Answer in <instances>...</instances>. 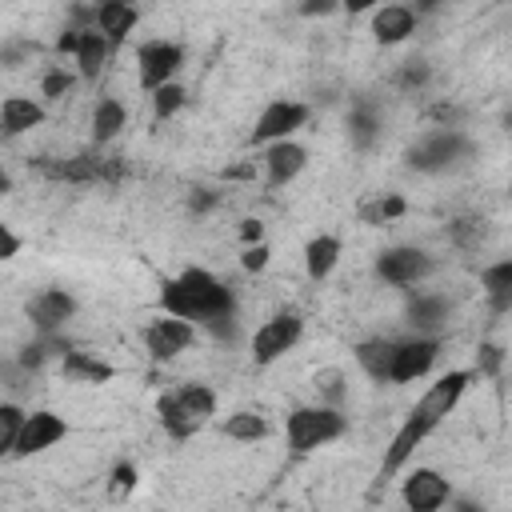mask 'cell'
Segmentation results:
<instances>
[{"label": "cell", "mask_w": 512, "mask_h": 512, "mask_svg": "<svg viewBox=\"0 0 512 512\" xmlns=\"http://www.w3.org/2000/svg\"><path fill=\"white\" fill-rule=\"evenodd\" d=\"M300 332H304V320H300L296 312H276L272 320H264V324L256 328V336H252V360H256V364L280 360L284 352L296 348Z\"/></svg>", "instance_id": "obj_4"}, {"label": "cell", "mask_w": 512, "mask_h": 512, "mask_svg": "<svg viewBox=\"0 0 512 512\" xmlns=\"http://www.w3.org/2000/svg\"><path fill=\"white\" fill-rule=\"evenodd\" d=\"M44 176L52 180H68V184H92L104 176V160L100 156H68V160H48L40 164Z\"/></svg>", "instance_id": "obj_20"}, {"label": "cell", "mask_w": 512, "mask_h": 512, "mask_svg": "<svg viewBox=\"0 0 512 512\" xmlns=\"http://www.w3.org/2000/svg\"><path fill=\"white\" fill-rule=\"evenodd\" d=\"M44 120V108L28 96H8L0 104V132L4 136H20V132H32L36 124Z\"/></svg>", "instance_id": "obj_19"}, {"label": "cell", "mask_w": 512, "mask_h": 512, "mask_svg": "<svg viewBox=\"0 0 512 512\" xmlns=\"http://www.w3.org/2000/svg\"><path fill=\"white\" fill-rule=\"evenodd\" d=\"M484 292L492 300V312L512 308V260H500V264L484 268Z\"/></svg>", "instance_id": "obj_25"}, {"label": "cell", "mask_w": 512, "mask_h": 512, "mask_svg": "<svg viewBox=\"0 0 512 512\" xmlns=\"http://www.w3.org/2000/svg\"><path fill=\"white\" fill-rule=\"evenodd\" d=\"M340 384H344V380H340V372H332V368L316 376V392H324V396H332V400H340V396H344V388H340Z\"/></svg>", "instance_id": "obj_37"}, {"label": "cell", "mask_w": 512, "mask_h": 512, "mask_svg": "<svg viewBox=\"0 0 512 512\" xmlns=\"http://www.w3.org/2000/svg\"><path fill=\"white\" fill-rule=\"evenodd\" d=\"M336 260H340V240H336V236H316V240H308V248H304V268H308L312 280H324V276L336 268Z\"/></svg>", "instance_id": "obj_24"}, {"label": "cell", "mask_w": 512, "mask_h": 512, "mask_svg": "<svg viewBox=\"0 0 512 512\" xmlns=\"http://www.w3.org/2000/svg\"><path fill=\"white\" fill-rule=\"evenodd\" d=\"M304 120H308V108H304V104H296V100H272V104L260 112L256 128H252V144L288 140V132H296Z\"/></svg>", "instance_id": "obj_10"}, {"label": "cell", "mask_w": 512, "mask_h": 512, "mask_svg": "<svg viewBox=\"0 0 512 512\" xmlns=\"http://www.w3.org/2000/svg\"><path fill=\"white\" fill-rule=\"evenodd\" d=\"M428 272H432V256L420 252V248H388V252L376 260V276H380L384 284H396V288L420 284Z\"/></svg>", "instance_id": "obj_6"}, {"label": "cell", "mask_w": 512, "mask_h": 512, "mask_svg": "<svg viewBox=\"0 0 512 512\" xmlns=\"http://www.w3.org/2000/svg\"><path fill=\"white\" fill-rule=\"evenodd\" d=\"M240 236H244V244H260V236H264V224H260V220H244Z\"/></svg>", "instance_id": "obj_40"}, {"label": "cell", "mask_w": 512, "mask_h": 512, "mask_svg": "<svg viewBox=\"0 0 512 512\" xmlns=\"http://www.w3.org/2000/svg\"><path fill=\"white\" fill-rule=\"evenodd\" d=\"M424 80H428V68L420 60H408V68L400 72V88H420Z\"/></svg>", "instance_id": "obj_38"}, {"label": "cell", "mask_w": 512, "mask_h": 512, "mask_svg": "<svg viewBox=\"0 0 512 512\" xmlns=\"http://www.w3.org/2000/svg\"><path fill=\"white\" fill-rule=\"evenodd\" d=\"M436 352H440V344H436V340H428V336H416V340L396 344V352H392V368H388V380H392V384H408V380L424 376V372L436 364Z\"/></svg>", "instance_id": "obj_12"}, {"label": "cell", "mask_w": 512, "mask_h": 512, "mask_svg": "<svg viewBox=\"0 0 512 512\" xmlns=\"http://www.w3.org/2000/svg\"><path fill=\"white\" fill-rule=\"evenodd\" d=\"M284 432H288V448L296 456H308V452L332 444L336 436H344V416L336 408H324V404L320 408H296V412H288Z\"/></svg>", "instance_id": "obj_3"}, {"label": "cell", "mask_w": 512, "mask_h": 512, "mask_svg": "<svg viewBox=\"0 0 512 512\" xmlns=\"http://www.w3.org/2000/svg\"><path fill=\"white\" fill-rule=\"evenodd\" d=\"M224 436L228 440H240V444H256V440L268 436V420L256 416V412H236V416L224 420Z\"/></svg>", "instance_id": "obj_27"}, {"label": "cell", "mask_w": 512, "mask_h": 512, "mask_svg": "<svg viewBox=\"0 0 512 512\" xmlns=\"http://www.w3.org/2000/svg\"><path fill=\"white\" fill-rule=\"evenodd\" d=\"M352 140H356L360 148H368V144L376 140V116H372L368 108L352 112Z\"/></svg>", "instance_id": "obj_32"}, {"label": "cell", "mask_w": 512, "mask_h": 512, "mask_svg": "<svg viewBox=\"0 0 512 512\" xmlns=\"http://www.w3.org/2000/svg\"><path fill=\"white\" fill-rule=\"evenodd\" d=\"M400 496H404L408 512H440V508L452 500V488H448V480H444L440 472L416 468V472H408Z\"/></svg>", "instance_id": "obj_8"}, {"label": "cell", "mask_w": 512, "mask_h": 512, "mask_svg": "<svg viewBox=\"0 0 512 512\" xmlns=\"http://www.w3.org/2000/svg\"><path fill=\"white\" fill-rule=\"evenodd\" d=\"M408 32H416V12L404 8V4H384L376 16H372V36L380 44H400Z\"/></svg>", "instance_id": "obj_18"}, {"label": "cell", "mask_w": 512, "mask_h": 512, "mask_svg": "<svg viewBox=\"0 0 512 512\" xmlns=\"http://www.w3.org/2000/svg\"><path fill=\"white\" fill-rule=\"evenodd\" d=\"M392 352H396V344L392 340H384V336H376V340H364V344H356V364L372 376V380H388V368H392Z\"/></svg>", "instance_id": "obj_23"}, {"label": "cell", "mask_w": 512, "mask_h": 512, "mask_svg": "<svg viewBox=\"0 0 512 512\" xmlns=\"http://www.w3.org/2000/svg\"><path fill=\"white\" fill-rule=\"evenodd\" d=\"M68 436V424L56 416V412H48V408H40V412H24V424H20V436H16V456H36V452H44V448H52L56 440H64Z\"/></svg>", "instance_id": "obj_7"}, {"label": "cell", "mask_w": 512, "mask_h": 512, "mask_svg": "<svg viewBox=\"0 0 512 512\" xmlns=\"http://www.w3.org/2000/svg\"><path fill=\"white\" fill-rule=\"evenodd\" d=\"M304 160H308V152L296 144V140H276L268 152H264V168H268V184L272 188H284L288 180H296L300 176V168H304Z\"/></svg>", "instance_id": "obj_16"}, {"label": "cell", "mask_w": 512, "mask_h": 512, "mask_svg": "<svg viewBox=\"0 0 512 512\" xmlns=\"http://www.w3.org/2000/svg\"><path fill=\"white\" fill-rule=\"evenodd\" d=\"M68 88H72V76H68L64 68H52V72L44 76V84H40V92H44L48 100H60Z\"/></svg>", "instance_id": "obj_35"}, {"label": "cell", "mask_w": 512, "mask_h": 512, "mask_svg": "<svg viewBox=\"0 0 512 512\" xmlns=\"http://www.w3.org/2000/svg\"><path fill=\"white\" fill-rule=\"evenodd\" d=\"M108 44H104V36L96 32V28H84L80 32V40H76V68H80V76L84 80H96L100 76V68H104V60H108Z\"/></svg>", "instance_id": "obj_22"}, {"label": "cell", "mask_w": 512, "mask_h": 512, "mask_svg": "<svg viewBox=\"0 0 512 512\" xmlns=\"http://www.w3.org/2000/svg\"><path fill=\"white\" fill-rule=\"evenodd\" d=\"M28 52H36L32 44H12V48H4V60L12 64V60H20V56H28Z\"/></svg>", "instance_id": "obj_41"}, {"label": "cell", "mask_w": 512, "mask_h": 512, "mask_svg": "<svg viewBox=\"0 0 512 512\" xmlns=\"http://www.w3.org/2000/svg\"><path fill=\"white\" fill-rule=\"evenodd\" d=\"M504 368V348L500 344H480V352H476V372L480 376H496Z\"/></svg>", "instance_id": "obj_33"}, {"label": "cell", "mask_w": 512, "mask_h": 512, "mask_svg": "<svg viewBox=\"0 0 512 512\" xmlns=\"http://www.w3.org/2000/svg\"><path fill=\"white\" fill-rule=\"evenodd\" d=\"M20 424H24V412L16 404H0V456H8L16 448Z\"/></svg>", "instance_id": "obj_29"}, {"label": "cell", "mask_w": 512, "mask_h": 512, "mask_svg": "<svg viewBox=\"0 0 512 512\" xmlns=\"http://www.w3.org/2000/svg\"><path fill=\"white\" fill-rule=\"evenodd\" d=\"M132 488H136V468H132V464H116V468H112L108 496H112V500H124Z\"/></svg>", "instance_id": "obj_34"}, {"label": "cell", "mask_w": 512, "mask_h": 512, "mask_svg": "<svg viewBox=\"0 0 512 512\" xmlns=\"http://www.w3.org/2000/svg\"><path fill=\"white\" fill-rule=\"evenodd\" d=\"M76 312V300L64 288H44L40 296L28 300V316L40 328V336H52L56 328H64V320Z\"/></svg>", "instance_id": "obj_14"}, {"label": "cell", "mask_w": 512, "mask_h": 512, "mask_svg": "<svg viewBox=\"0 0 512 512\" xmlns=\"http://www.w3.org/2000/svg\"><path fill=\"white\" fill-rule=\"evenodd\" d=\"M212 412H216V392L208 384H184V388L156 400V416H160V424L172 440L196 436L208 424Z\"/></svg>", "instance_id": "obj_2"}, {"label": "cell", "mask_w": 512, "mask_h": 512, "mask_svg": "<svg viewBox=\"0 0 512 512\" xmlns=\"http://www.w3.org/2000/svg\"><path fill=\"white\" fill-rule=\"evenodd\" d=\"M132 28H136V8H132V4H124V0H104V4H96V32L104 36L108 48L124 44V36H128Z\"/></svg>", "instance_id": "obj_17"}, {"label": "cell", "mask_w": 512, "mask_h": 512, "mask_svg": "<svg viewBox=\"0 0 512 512\" xmlns=\"http://www.w3.org/2000/svg\"><path fill=\"white\" fill-rule=\"evenodd\" d=\"M192 340H196V328L184 324V320H176V316H160V320H152V324L144 328V348H148L156 360L180 356L184 348H192Z\"/></svg>", "instance_id": "obj_11"}, {"label": "cell", "mask_w": 512, "mask_h": 512, "mask_svg": "<svg viewBox=\"0 0 512 512\" xmlns=\"http://www.w3.org/2000/svg\"><path fill=\"white\" fill-rule=\"evenodd\" d=\"M8 192H12V176H8V172H4V168H0V200H4V196H8Z\"/></svg>", "instance_id": "obj_44"}, {"label": "cell", "mask_w": 512, "mask_h": 512, "mask_svg": "<svg viewBox=\"0 0 512 512\" xmlns=\"http://www.w3.org/2000/svg\"><path fill=\"white\" fill-rule=\"evenodd\" d=\"M60 372H64L68 380H80V384H108V380H112V368H108L104 360H96V356H88V352H76V348H68V352L60 356Z\"/></svg>", "instance_id": "obj_21"}, {"label": "cell", "mask_w": 512, "mask_h": 512, "mask_svg": "<svg viewBox=\"0 0 512 512\" xmlns=\"http://www.w3.org/2000/svg\"><path fill=\"white\" fill-rule=\"evenodd\" d=\"M252 172H256L252 164H240V168H228V176H232V180H248Z\"/></svg>", "instance_id": "obj_43"}, {"label": "cell", "mask_w": 512, "mask_h": 512, "mask_svg": "<svg viewBox=\"0 0 512 512\" xmlns=\"http://www.w3.org/2000/svg\"><path fill=\"white\" fill-rule=\"evenodd\" d=\"M452 512H484V508H476L472 500H456V508H452Z\"/></svg>", "instance_id": "obj_45"}, {"label": "cell", "mask_w": 512, "mask_h": 512, "mask_svg": "<svg viewBox=\"0 0 512 512\" xmlns=\"http://www.w3.org/2000/svg\"><path fill=\"white\" fill-rule=\"evenodd\" d=\"M160 308L164 316H176L184 324H204L216 336H232V320H236V300L232 288H224L212 272L204 268H184L180 276L160 284Z\"/></svg>", "instance_id": "obj_1"}, {"label": "cell", "mask_w": 512, "mask_h": 512, "mask_svg": "<svg viewBox=\"0 0 512 512\" xmlns=\"http://www.w3.org/2000/svg\"><path fill=\"white\" fill-rule=\"evenodd\" d=\"M240 264H244L248 272H260V268L268 264V244H248L244 256H240Z\"/></svg>", "instance_id": "obj_36"}, {"label": "cell", "mask_w": 512, "mask_h": 512, "mask_svg": "<svg viewBox=\"0 0 512 512\" xmlns=\"http://www.w3.org/2000/svg\"><path fill=\"white\" fill-rule=\"evenodd\" d=\"M428 432H432V424H428L424 416H416V412H412V416L396 428V436H392V444H388V452H384L380 472H384V476H392L396 468H404V460L424 444V436H428Z\"/></svg>", "instance_id": "obj_15"}, {"label": "cell", "mask_w": 512, "mask_h": 512, "mask_svg": "<svg viewBox=\"0 0 512 512\" xmlns=\"http://www.w3.org/2000/svg\"><path fill=\"white\" fill-rule=\"evenodd\" d=\"M300 12H304V16H316V12L324 16V12H332V0H320V4H304Z\"/></svg>", "instance_id": "obj_42"}, {"label": "cell", "mask_w": 512, "mask_h": 512, "mask_svg": "<svg viewBox=\"0 0 512 512\" xmlns=\"http://www.w3.org/2000/svg\"><path fill=\"white\" fill-rule=\"evenodd\" d=\"M404 212H408L404 196L388 192V196H380V200L364 204V208H360V220H364V224H388V220H396V216H404Z\"/></svg>", "instance_id": "obj_28"}, {"label": "cell", "mask_w": 512, "mask_h": 512, "mask_svg": "<svg viewBox=\"0 0 512 512\" xmlns=\"http://www.w3.org/2000/svg\"><path fill=\"white\" fill-rule=\"evenodd\" d=\"M468 380H472V372H448V376H440L420 400H416V416H424L432 428L460 404V396H464V388H468Z\"/></svg>", "instance_id": "obj_9"}, {"label": "cell", "mask_w": 512, "mask_h": 512, "mask_svg": "<svg viewBox=\"0 0 512 512\" xmlns=\"http://www.w3.org/2000/svg\"><path fill=\"white\" fill-rule=\"evenodd\" d=\"M16 252H20V236H16L8 224H0V264H4V260H12Z\"/></svg>", "instance_id": "obj_39"}, {"label": "cell", "mask_w": 512, "mask_h": 512, "mask_svg": "<svg viewBox=\"0 0 512 512\" xmlns=\"http://www.w3.org/2000/svg\"><path fill=\"white\" fill-rule=\"evenodd\" d=\"M184 64V48L172 44V40H148L140 52H136V68H140V88L144 92H156L164 84H172V76L180 72Z\"/></svg>", "instance_id": "obj_5"}, {"label": "cell", "mask_w": 512, "mask_h": 512, "mask_svg": "<svg viewBox=\"0 0 512 512\" xmlns=\"http://www.w3.org/2000/svg\"><path fill=\"white\" fill-rule=\"evenodd\" d=\"M180 108H184V88H180V84H164V88L152 92V112H156V120H168V116H176Z\"/></svg>", "instance_id": "obj_30"}, {"label": "cell", "mask_w": 512, "mask_h": 512, "mask_svg": "<svg viewBox=\"0 0 512 512\" xmlns=\"http://www.w3.org/2000/svg\"><path fill=\"white\" fill-rule=\"evenodd\" d=\"M464 148H468V144H464V136H460L456 128H440V132H428V136L412 148V164L424 168V172H436V168L452 164Z\"/></svg>", "instance_id": "obj_13"}, {"label": "cell", "mask_w": 512, "mask_h": 512, "mask_svg": "<svg viewBox=\"0 0 512 512\" xmlns=\"http://www.w3.org/2000/svg\"><path fill=\"white\" fill-rule=\"evenodd\" d=\"M124 120H128V112H124L120 100H100L96 112H92V140L96 144H108L124 128Z\"/></svg>", "instance_id": "obj_26"}, {"label": "cell", "mask_w": 512, "mask_h": 512, "mask_svg": "<svg viewBox=\"0 0 512 512\" xmlns=\"http://www.w3.org/2000/svg\"><path fill=\"white\" fill-rule=\"evenodd\" d=\"M408 316H412V324L432 328V324L444 320V300H440V296H416L412 308H408Z\"/></svg>", "instance_id": "obj_31"}]
</instances>
